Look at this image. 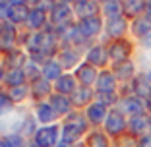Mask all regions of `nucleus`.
Returning a JSON list of instances; mask_svg holds the SVG:
<instances>
[{"label":"nucleus","instance_id":"f257e3e1","mask_svg":"<svg viewBox=\"0 0 151 147\" xmlns=\"http://www.w3.org/2000/svg\"><path fill=\"white\" fill-rule=\"evenodd\" d=\"M62 130H64V132H62L64 139H66L68 143L76 141L78 138H81V136L87 132V118L81 116V114H78V112H72L70 116H66Z\"/></svg>","mask_w":151,"mask_h":147},{"label":"nucleus","instance_id":"f03ea898","mask_svg":"<svg viewBox=\"0 0 151 147\" xmlns=\"http://www.w3.org/2000/svg\"><path fill=\"white\" fill-rule=\"evenodd\" d=\"M126 130H128V118L126 114L114 108V110H109V116L107 120H105V132L112 138H120L122 134H126Z\"/></svg>","mask_w":151,"mask_h":147},{"label":"nucleus","instance_id":"7ed1b4c3","mask_svg":"<svg viewBox=\"0 0 151 147\" xmlns=\"http://www.w3.org/2000/svg\"><path fill=\"white\" fill-rule=\"evenodd\" d=\"M132 43L128 39H114L109 43L107 47V52H109V58L112 60V64H118V62H126L130 60V54H132Z\"/></svg>","mask_w":151,"mask_h":147},{"label":"nucleus","instance_id":"20e7f679","mask_svg":"<svg viewBox=\"0 0 151 147\" xmlns=\"http://www.w3.org/2000/svg\"><path fill=\"white\" fill-rule=\"evenodd\" d=\"M118 110L122 112V114H126L128 118H132V116H139V114H147L145 110V101L139 97H136V95H126V97H120L118 101Z\"/></svg>","mask_w":151,"mask_h":147},{"label":"nucleus","instance_id":"39448f33","mask_svg":"<svg viewBox=\"0 0 151 147\" xmlns=\"http://www.w3.org/2000/svg\"><path fill=\"white\" fill-rule=\"evenodd\" d=\"M126 29H128V19H126L124 14H122V16H116V18H109L107 23H105V31H107V35L111 37L112 41L122 39Z\"/></svg>","mask_w":151,"mask_h":147},{"label":"nucleus","instance_id":"423d86ee","mask_svg":"<svg viewBox=\"0 0 151 147\" xmlns=\"http://www.w3.org/2000/svg\"><path fill=\"white\" fill-rule=\"evenodd\" d=\"M56 138H58L56 126H45V128L37 130L33 141L37 143V147H54L56 145Z\"/></svg>","mask_w":151,"mask_h":147},{"label":"nucleus","instance_id":"0eeeda50","mask_svg":"<svg viewBox=\"0 0 151 147\" xmlns=\"http://www.w3.org/2000/svg\"><path fill=\"white\" fill-rule=\"evenodd\" d=\"M78 29L81 31V35L85 39H91V37H97L103 29V22L99 16H93V18H85V19H80L78 23Z\"/></svg>","mask_w":151,"mask_h":147},{"label":"nucleus","instance_id":"6e6552de","mask_svg":"<svg viewBox=\"0 0 151 147\" xmlns=\"http://www.w3.org/2000/svg\"><path fill=\"white\" fill-rule=\"evenodd\" d=\"M97 77H99L97 68L91 66V64H87V62L76 68V80L80 81L83 87H91V85H95Z\"/></svg>","mask_w":151,"mask_h":147},{"label":"nucleus","instance_id":"1a4fd4ad","mask_svg":"<svg viewBox=\"0 0 151 147\" xmlns=\"http://www.w3.org/2000/svg\"><path fill=\"white\" fill-rule=\"evenodd\" d=\"M116 76L109 70L99 72V77L95 81V87H97V93H116Z\"/></svg>","mask_w":151,"mask_h":147},{"label":"nucleus","instance_id":"9d476101","mask_svg":"<svg viewBox=\"0 0 151 147\" xmlns=\"http://www.w3.org/2000/svg\"><path fill=\"white\" fill-rule=\"evenodd\" d=\"M128 132L136 138L149 134V114H139V116L128 118Z\"/></svg>","mask_w":151,"mask_h":147},{"label":"nucleus","instance_id":"9b49d317","mask_svg":"<svg viewBox=\"0 0 151 147\" xmlns=\"http://www.w3.org/2000/svg\"><path fill=\"white\" fill-rule=\"evenodd\" d=\"M85 58H87V64H91V66H95V68H103L109 62L107 47H103V45L91 47V49L87 50V54H85Z\"/></svg>","mask_w":151,"mask_h":147},{"label":"nucleus","instance_id":"f8f14e48","mask_svg":"<svg viewBox=\"0 0 151 147\" xmlns=\"http://www.w3.org/2000/svg\"><path fill=\"white\" fill-rule=\"evenodd\" d=\"M130 91H132V95L143 99V101L149 97V95H151V83L147 81L145 74H138V76L134 77L132 83H130Z\"/></svg>","mask_w":151,"mask_h":147},{"label":"nucleus","instance_id":"ddd939ff","mask_svg":"<svg viewBox=\"0 0 151 147\" xmlns=\"http://www.w3.org/2000/svg\"><path fill=\"white\" fill-rule=\"evenodd\" d=\"M112 74L116 76V80L120 81H130L132 83V80L138 74H136V64L132 62V60H126V62H118L112 66Z\"/></svg>","mask_w":151,"mask_h":147},{"label":"nucleus","instance_id":"4468645a","mask_svg":"<svg viewBox=\"0 0 151 147\" xmlns=\"http://www.w3.org/2000/svg\"><path fill=\"white\" fill-rule=\"evenodd\" d=\"M70 18H72V8L68 4H64V2L56 4L52 8V12H50V22L56 27H66V23L70 22Z\"/></svg>","mask_w":151,"mask_h":147},{"label":"nucleus","instance_id":"2eb2a0df","mask_svg":"<svg viewBox=\"0 0 151 147\" xmlns=\"http://www.w3.org/2000/svg\"><path fill=\"white\" fill-rule=\"evenodd\" d=\"M107 116H109V108L99 105V103H91L87 107V110H85V118L91 124H105Z\"/></svg>","mask_w":151,"mask_h":147},{"label":"nucleus","instance_id":"dca6fc26","mask_svg":"<svg viewBox=\"0 0 151 147\" xmlns=\"http://www.w3.org/2000/svg\"><path fill=\"white\" fill-rule=\"evenodd\" d=\"M147 10V0H122V12L130 18H139Z\"/></svg>","mask_w":151,"mask_h":147},{"label":"nucleus","instance_id":"f3484780","mask_svg":"<svg viewBox=\"0 0 151 147\" xmlns=\"http://www.w3.org/2000/svg\"><path fill=\"white\" fill-rule=\"evenodd\" d=\"M76 76H70V74H62V76L58 77L56 81H54V89H56V93L60 95H72L76 89H78V85H76Z\"/></svg>","mask_w":151,"mask_h":147},{"label":"nucleus","instance_id":"a211bd4d","mask_svg":"<svg viewBox=\"0 0 151 147\" xmlns=\"http://www.w3.org/2000/svg\"><path fill=\"white\" fill-rule=\"evenodd\" d=\"M74 10L81 19L93 18V16H97V12H99V4H97V0H78Z\"/></svg>","mask_w":151,"mask_h":147},{"label":"nucleus","instance_id":"6ab92c4d","mask_svg":"<svg viewBox=\"0 0 151 147\" xmlns=\"http://www.w3.org/2000/svg\"><path fill=\"white\" fill-rule=\"evenodd\" d=\"M14 43H16V27L12 23H2V27H0V49L10 50Z\"/></svg>","mask_w":151,"mask_h":147},{"label":"nucleus","instance_id":"aec40b11","mask_svg":"<svg viewBox=\"0 0 151 147\" xmlns=\"http://www.w3.org/2000/svg\"><path fill=\"white\" fill-rule=\"evenodd\" d=\"M49 105L58 112V114H68L70 108H72V101L66 97V95H60V93L50 95L49 97Z\"/></svg>","mask_w":151,"mask_h":147},{"label":"nucleus","instance_id":"412c9836","mask_svg":"<svg viewBox=\"0 0 151 147\" xmlns=\"http://www.w3.org/2000/svg\"><path fill=\"white\" fill-rule=\"evenodd\" d=\"M149 31H151V18H149V16L143 14V16H139V18H136L132 22V33L138 37V39L145 37Z\"/></svg>","mask_w":151,"mask_h":147},{"label":"nucleus","instance_id":"4be33fe9","mask_svg":"<svg viewBox=\"0 0 151 147\" xmlns=\"http://www.w3.org/2000/svg\"><path fill=\"white\" fill-rule=\"evenodd\" d=\"M41 74H43V77L47 81H56L58 77L62 76V64L60 62H56V60H47V62H45V66H43V72H41Z\"/></svg>","mask_w":151,"mask_h":147},{"label":"nucleus","instance_id":"5701e85b","mask_svg":"<svg viewBox=\"0 0 151 147\" xmlns=\"http://www.w3.org/2000/svg\"><path fill=\"white\" fill-rule=\"evenodd\" d=\"M35 116H37V120H39V122H43V124H50L52 120H56L58 112L54 110L52 107H50L49 103H47V105H39V107H37Z\"/></svg>","mask_w":151,"mask_h":147},{"label":"nucleus","instance_id":"b1692460","mask_svg":"<svg viewBox=\"0 0 151 147\" xmlns=\"http://www.w3.org/2000/svg\"><path fill=\"white\" fill-rule=\"evenodd\" d=\"M93 99V91H91V87H78V89L72 93L70 101L74 103V105H78V107H81V105H87L89 101Z\"/></svg>","mask_w":151,"mask_h":147},{"label":"nucleus","instance_id":"393cba45","mask_svg":"<svg viewBox=\"0 0 151 147\" xmlns=\"http://www.w3.org/2000/svg\"><path fill=\"white\" fill-rule=\"evenodd\" d=\"M101 10L107 18H116L122 16V0H103Z\"/></svg>","mask_w":151,"mask_h":147},{"label":"nucleus","instance_id":"a878e982","mask_svg":"<svg viewBox=\"0 0 151 147\" xmlns=\"http://www.w3.org/2000/svg\"><path fill=\"white\" fill-rule=\"evenodd\" d=\"M29 12L31 10H27L25 4H12V8H10V22L14 23H22V22H27V18H29Z\"/></svg>","mask_w":151,"mask_h":147},{"label":"nucleus","instance_id":"bb28decb","mask_svg":"<svg viewBox=\"0 0 151 147\" xmlns=\"http://www.w3.org/2000/svg\"><path fill=\"white\" fill-rule=\"evenodd\" d=\"M27 23H29L31 29H41V27L47 23V12H43V10H39V8H33L31 12H29Z\"/></svg>","mask_w":151,"mask_h":147},{"label":"nucleus","instance_id":"cd10ccee","mask_svg":"<svg viewBox=\"0 0 151 147\" xmlns=\"http://www.w3.org/2000/svg\"><path fill=\"white\" fill-rule=\"evenodd\" d=\"M78 60H80V54H78V50H76L74 47L64 49L62 52H60V64H62V68L76 66V64H78Z\"/></svg>","mask_w":151,"mask_h":147},{"label":"nucleus","instance_id":"c85d7f7f","mask_svg":"<svg viewBox=\"0 0 151 147\" xmlns=\"http://www.w3.org/2000/svg\"><path fill=\"white\" fill-rule=\"evenodd\" d=\"M23 80H25V72H23V68H12V70L6 74V83H8L10 87L23 85Z\"/></svg>","mask_w":151,"mask_h":147},{"label":"nucleus","instance_id":"c756f323","mask_svg":"<svg viewBox=\"0 0 151 147\" xmlns=\"http://www.w3.org/2000/svg\"><path fill=\"white\" fill-rule=\"evenodd\" d=\"M87 147H111V143L103 132H91L87 138Z\"/></svg>","mask_w":151,"mask_h":147},{"label":"nucleus","instance_id":"7c9ffc66","mask_svg":"<svg viewBox=\"0 0 151 147\" xmlns=\"http://www.w3.org/2000/svg\"><path fill=\"white\" fill-rule=\"evenodd\" d=\"M120 97L116 93H95V103L103 105V107H112V105H118Z\"/></svg>","mask_w":151,"mask_h":147},{"label":"nucleus","instance_id":"2f4dec72","mask_svg":"<svg viewBox=\"0 0 151 147\" xmlns=\"http://www.w3.org/2000/svg\"><path fill=\"white\" fill-rule=\"evenodd\" d=\"M138 139L136 136H132L130 132H126V134H122L118 138V141H116V145L118 147H138Z\"/></svg>","mask_w":151,"mask_h":147},{"label":"nucleus","instance_id":"473e14b6","mask_svg":"<svg viewBox=\"0 0 151 147\" xmlns=\"http://www.w3.org/2000/svg\"><path fill=\"white\" fill-rule=\"evenodd\" d=\"M33 93H35L37 97L49 95L50 93V81H47V80H37L35 85H33Z\"/></svg>","mask_w":151,"mask_h":147},{"label":"nucleus","instance_id":"72a5a7b5","mask_svg":"<svg viewBox=\"0 0 151 147\" xmlns=\"http://www.w3.org/2000/svg\"><path fill=\"white\" fill-rule=\"evenodd\" d=\"M29 89H27V85H18V87H12L10 89V99L12 101H23L27 97Z\"/></svg>","mask_w":151,"mask_h":147},{"label":"nucleus","instance_id":"f704fd0d","mask_svg":"<svg viewBox=\"0 0 151 147\" xmlns=\"http://www.w3.org/2000/svg\"><path fill=\"white\" fill-rule=\"evenodd\" d=\"M10 110H12V99H10V95L0 93V116H4Z\"/></svg>","mask_w":151,"mask_h":147},{"label":"nucleus","instance_id":"c9c22d12","mask_svg":"<svg viewBox=\"0 0 151 147\" xmlns=\"http://www.w3.org/2000/svg\"><path fill=\"white\" fill-rule=\"evenodd\" d=\"M2 145L4 147H23V139L19 136H6L2 139Z\"/></svg>","mask_w":151,"mask_h":147},{"label":"nucleus","instance_id":"e433bc0d","mask_svg":"<svg viewBox=\"0 0 151 147\" xmlns=\"http://www.w3.org/2000/svg\"><path fill=\"white\" fill-rule=\"evenodd\" d=\"M23 72H25V77H37L39 76V66H37L33 60H29V62H25V66H23Z\"/></svg>","mask_w":151,"mask_h":147},{"label":"nucleus","instance_id":"4c0bfd02","mask_svg":"<svg viewBox=\"0 0 151 147\" xmlns=\"http://www.w3.org/2000/svg\"><path fill=\"white\" fill-rule=\"evenodd\" d=\"M19 132H23V134H33L35 132V118H31V116H27L25 122H23V126H19Z\"/></svg>","mask_w":151,"mask_h":147},{"label":"nucleus","instance_id":"58836bf2","mask_svg":"<svg viewBox=\"0 0 151 147\" xmlns=\"http://www.w3.org/2000/svg\"><path fill=\"white\" fill-rule=\"evenodd\" d=\"M23 62V56H22V52H16V50H12V52L8 54V64L12 68H19V64Z\"/></svg>","mask_w":151,"mask_h":147},{"label":"nucleus","instance_id":"ea45409f","mask_svg":"<svg viewBox=\"0 0 151 147\" xmlns=\"http://www.w3.org/2000/svg\"><path fill=\"white\" fill-rule=\"evenodd\" d=\"M54 0H35V8H39V10H43V12H47V10H50V8H54Z\"/></svg>","mask_w":151,"mask_h":147},{"label":"nucleus","instance_id":"a19ab883","mask_svg":"<svg viewBox=\"0 0 151 147\" xmlns=\"http://www.w3.org/2000/svg\"><path fill=\"white\" fill-rule=\"evenodd\" d=\"M10 8H12V4L0 0V18H10Z\"/></svg>","mask_w":151,"mask_h":147},{"label":"nucleus","instance_id":"79ce46f5","mask_svg":"<svg viewBox=\"0 0 151 147\" xmlns=\"http://www.w3.org/2000/svg\"><path fill=\"white\" fill-rule=\"evenodd\" d=\"M138 147H151V134H145L138 139Z\"/></svg>","mask_w":151,"mask_h":147},{"label":"nucleus","instance_id":"37998d69","mask_svg":"<svg viewBox=\"0 0 151 147\" xmlns=\"http://www.w3.org/2000/svg\"><path fill=\"white\" fill-rule=\"evenodd\" d=\"M139 43H142L143 49H151V31L147 33L145 37H142V39H139Z\"/></svg>","mask_w":151,"mask_h":147},{"label":"nucleus","instance_id":"c03bdc74","mask_svg":"<svg viewBox=\"0 0 151 147\" xmlns=\"http://www.w3.org/2000/svg\"><path fill=\"white\" fill-rule=\"evenodd\" d=\"M145 110H147V114H151V95L145 99Z\"/></svg>","mask_w":151,"mask_h":147},{"label":"nucleus","instance_id":"a18cd8bd","mask_svg":"<svg viewBox=\"0 0 151 147\" xmlns=\"http://www.w3.org/2000/svg\"><path fill=\"white\" fill-rule=\"evenodd\" d=\"M145 16L151 18V0H147V10H145Z\"/></svg>","mask_w":151,"mask_h":147},{"label":"nucleus","instance_id":"49530a36","mask_svg":"<svg viewBox=\"0 0 151 147\" xmlns=\"http://www.w3.org/2000/svg\"><path fill=\"white\" fill-rule=\"evenodd\" d=\"M145 77H147V81H149V83H151V66L147 68V72H145Z\"/></svg>","mask_w":151,"mask_h":147},{"label":"nucleus","instance_id":"de8ad7c7","mask_svg":"<svg viewBox=\"0 0 151 147\" xmlns=\"http://www.w3.org/2000/svg\"><path fill=\"white\" fill-rule=\"evenodd\" d=\"M2 80H6V74H4V68L0 66V81H2Z\"/></svg>","mask_w":151,"mask_h":147},{"label":"nucleus","instance_id":"09e8293b","mask_svg":"<svg viewBox=\"0 0 151 147\" xmlns=\"http://www.w3.org/2000/svg\"><path fill=\"white\" fill-rule=\"evenodd\" d=\"M54 147H70V143H68V141H62V143H56Z\"/></svg>","mask_w":151,"mask_h":147},{"label":"nucleus","instance_id":"8fccbe9b","mask_svg":"<svg viewBox=\"0 0 151 147\" xmlns=\"http://www.w3.org/2000/svg\"><path fill=\"white\" fill-rule=\"evenodd\" d=\"M27 0H14V4H25Z\"/></svg>","mask_w":151,"mask_h":147},{"label":"nucleus","instance_id":"3c124183","mask_svg":"<svg viewBox=\"0 0 151 147\" xmlns=\"http://www.w3.org/2000/svg\"><path fill=\"white\" fill-rule=\"evenodd\" d=\"M64 4H68V2H78V0H62Z\"/></svg>","mask_w":151,"mask_h":147},{"label":"nucleus","instance_id":"603ef678","mask_svg":"<svg viewBox=\"0 0 151 147\" xmlns=\"http://www.w3.org/2000/svg\"><path fill=\"white\" fill-rule=\"evenodd\" d=\"M149 134H151V114H149Z\"/></svg>","mask_w":151,"mask_h":147},{"label":"nucleus","instance_id":"864d4df0","mask_svg":"<svg viewBox=\"0 0 151 147\" xmlns=\"http://www.w3.org/2000/svg\"><path fill=\"white\" fill-rule=\"evenodd\" d=\"M0 27H2V25H0Z\"/></svg>","mask_w":151,"mask_h":147}]
</instances>
